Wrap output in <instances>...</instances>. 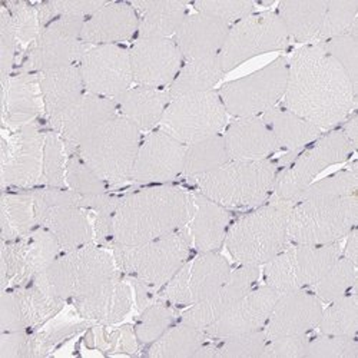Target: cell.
Wrapping results in <instances>:
<instances>
[{"instance_id":"cell-1","label":"cell","mask_w":358,"mask_h":358,"mask_svg":"<svg viewBox=\"0 0 358 358\" xmlns=\"http://www.w3.org/2000/svg\"><path fill=\"white\" fill-rule=\"evenodd\" d=\"M357 95L347 73L320 43L300 48L288 61L284 108L322 132L336 129L355 110Z\"/></svg>"},{"instance_id":"cell-2","label":"cell","mask_w":358,"mask_h":358,"mask_svg":"<svg viewBox=\"0 0 358 358\" xmlns=\"http://www.w3.org/2000/svg\"><path fill=\"white\" fill-rule=\"evenodd\" d=\"M194 195L182 188L159 185L119 199L115 243L141 245L185 228L194 215Z\"/></svg>"},{"instance_id":"cell-3","label":"cell","mask_w":358,"mask_h":358,"mask_svg":"<svg viewBox=\"0 0 358 358\" xmlns=\"http://www.w3.org/2000/svg\"><path fill=\"white\" fill-rule=\"evenodd\" d=\"M292 203L270 198L264 205L235 221L225 245L240 265H265L288 244V217Z\"/></svg>"},{"instance_id":"cell-4","label":"cell","mask_w":358,"mask_h":358,"mask_svg":"<svg viewBox=\"0 0 358 358\" xmlns=\"http://www.w3.org/2000/svg\"><path fill=\"white\" fill-rule=\"evenodd\" d=\"M278 175L277 162L228 161L221 168L194 179L199 194L227 210H255L270 199Z\"/></svg>"},{"instance_id":"cell-5","label":"cell","mask_w":358,"mask_h":358,"mask_svg":"<svg viewBox=\"0 0 358 358\" xmlns=\"http://www.w3.org/2000/svg\"><path fill=\"white\" fill-rule=\"evenodd\" d=\"M121 274L110 250L89 244L62 252L32 284L61 300H76L106 280Z\"/></svg>"},{"instance_id":"cell-6","label":"cell","mask_w":358,"mask_h":358,"mask_svg":"<svg viewBox=\"0 0 358 358\" xmlns=\"http://www.w3.org/2000/svg\"><path fill=\"white\" fill-rule=\"evenodd\" d=\"M192 240L182 228L141 245L113 244L109 250L119 273L135 277L154 289L164 288L191 254Z\"/></svg>"},{"instance_id":"cell-7","label":"cell","mask_w":358,"mask_h":358,"mask_svg":"<svg viewBox=\"0 0 358 358\" xmlns=\"http://www.w3.org/2000/svg\"><path fill=\"white\" fill-rule=\"evenodd\" d=\"M141 142V131L117 115L79 148L78 155L105 184L121 185L131 181Z\"/></svg>"},{"instance_id":"cell-8","label":"cell","mask_w":358,"mask_h":358,"mask_svg":"<svg viewBox=\"0 0 358 358\" xmlns=\"http://www.w3.org/2000/svg\"><path fill=\"white\" fill-rule=\"evenodd\" d=\"M358 221V196L296 202L288 217L289 244L328 245L341 241Z\"/></svg>"},{"instance_id":"cell-9","label":"cell","mask_w":358,"mask_h":358,"mask_svg":"<svg viewBox=\"0 0 358 358\" xmlns=\"http://www.w3.org/2000/svg\"><path fill=\"white\" fill-rule=\"evenodd\" d=\"M34 202L38 227L53 234L62 252L95 244L91 215L78 194L68 188H41L34 191Z\"/></svg>"},{"instance_id":"cell-10","label":"cell","mask_w":358,"mask_h":358,"mask_svg":"<svg viewBox=\"0 0 358 358\" xmlns=\"http://www.w3.org/2000/svg\"><path fill=\"white\" fill-rule=\"evenodd\" d=\"M341 244L304 245L288 244L264 265L265 285L287 294L311 288L340 257Z\"/></svg>"},{"instance_id":"cell-11","label":"cell","mask_w":358,"mask_h":358,"mask_svg":"<svg viewBox=\"0 0 358 358\" xmlns=\"http://www.w3.org/2000/svg\"><path fill=\"white\" fill-rule=\"evenodd\" d=\"M352 152L354 149L340 129L322 134L308 149H303L288 168L278 172L270 198L295 205L317 175L328 166L347 161Z\"/></svg>"},{"instance_id":"cell-12","label":"cell","mask_w":358,"mask_h":358,"mask_svg":"<svg viewBox=\"0 0 358 358\" xmlns=\"http://www.w3.org/2000/svg\"><path fill=\"white\" fill-rule=\"evenodd\" d=\"M288 59L284 56L244 78L231 80L218 91L227 113L234 117L261 116L284 98Z\"/></svg>"},{"instance_id":"cell-13","label":"cell","mask_w":358,"mask_h":358,"mask_svg":"<svg viewBox=\"0 0 358 358\" xmlns=\"http://www.w3.org/2000/svg\"><path fill=\"white\" fill-rule=\"evenodd\" d=\"M227 122L228 113L218 91H210L172 99L161 119L159 129L187 146L221 135Z\"/></svg>"},{"instance_id":"cell-14","label":"cell","mask_w":358,"mask_h":358,"mask_svg":"<svg viewBox=\"0 0 358 358\" xmlns=\"http://www.w3.org/2000/svg\"><path fill=\"white\" fill-rule=\"evenodd\" d=\"M288 43L287 29L277 13H251L229 27L220 52L224 72H231L251 57L282 50Z\"/></svg>"},{"instance_id":"cell-15","label":"cell","mask_w":358,"mask_h":358,"mask_svg":"<svg viewBox=\"0 0 358 358\" xmlns=\"http://www.w3.org/2000/svg\"><path fill=\"white\" fill-rule=\"evenodd\" d=\"M62 254L57 240L48 229L36 227L16 241L2 243L0 250V287H24L32 284Z\"/></svg>"},{"instance_id":"cell-16","label":"cell","mask_w":358,"mask_h":358,"mask_svg":"<svg viewBox=\"0 0 358 358\" xmlns=\"http://www.w3.org/2000/svg\"><path fill=\"white\" fill-rule=\"evenodd\" d=\"M83 23V19L57 17L45 26L29 48L22 72L41 73L78 65L91 48L80 39Z\"/></svg>"},{"instance_id":"cell-17","label":"cell","mask_w":358,"mask_h":358,"mask_svg":"<svg viewBox=\"0 0 358 358\" xmlns=\"http://www.w3.org/2000/svg\"><path fill=\"white\" fill-rule=\"evenodd\" d=\"M85 91L116 101L134 83L129 49L119 45L91 46L78 64Z\"/></svg>"},{"instance_id":"cell-18","label":"cell","mask_w":358,"mask_h":358,"mask_svg":"<svg viewBox=\"0 0 358 358\" xmlns=\"http://www.w3.org/2000/svg\"><path fill=\"white\" fill-rule=\"evenodd\" d=\"M231 265L220 252H198L164 287L161 298L175 306L191 307L211 295L231 274Z\"/></svg>"},{"instance_id":"cell-19","label":"cell","mask_w":358,"mask_h":358,"mask_svg":"<svg viewBox=\"0 0 358 358\" xmlns=\"http://www.w3.org/2000/svg\"><path fill=\"white\" fill-rule=\"evenodd\" d=\"M45 134L36 124L27 125L2 138L0 146V181L2 187L34 188L41 185Z\"/></svg>"},{"instance_id":"cell-20","label":"cell","mask_w":358,"mask_h":358,"mask_svg":"<svg viewBox=\"0 0 358 358\" xmlns=\"http://www.w3.org/2000/svg\"><path fill=\"white\" fill-rule=\"evenodd\" d=\"M65 300L46 294L35 284L12 287L0 298V331H27L61 313Z\"/></svg>"},{"instance_id":"cell-21","label":"cell","mask_w":358,"mask_h":358,"mask_svg":"<svg viewBox=\"0 0 358 358\" xmlns=\"http://www.w3.org/2000/svg\"><path fill=\"white\" fill-rule=\"evenodd\" d=\"M185 145L164 131H151L141 142L131 181L166 184L184 171Z\"/></svg>"},{"instance_id":"cell-22","label":"cell","mask_w":358,"mask_h":358,"mask_svg":"<svg viewBox=\"0 0 358 358\" xmlns=\"http://www.w3.org/2000/svg\"><path fill=\"white\" fill-rule=\"evenodd\" d=\"M117 115L115 101L86 92L65 113L50 121L49 127L61 136L66 154L71 155L78 154L89 138Z\"/></svg>"},{"instance_id":"cell-23","label":"cell","mask_w":358,"mask_h":358,"mask_svg":"<svg viewBox=\"0 0 358 358\" xmlns=\"http://www.w3.org/2000/svg\"><path fill=\"white\" fill-rule=\"evenodd\" d=\"M134 83L165 89L178 75L184 57L173 39H139L129 49Z\"/></svg>"},{"instance_id":"cell-24","label":"cell","mask_w":358,"mask_h":358,"mask_svg":"<svg viewBox=\"0 0 358 358\" xmlns=\"http://www.w3.org/2000/svg\"><path fill=\"white\" fill-rule=\"evenodd\" d=\"M280 294L268 285L252 288L241 296L221 318L205 328V334L224 340L231 336L262 330Z\"/></svg>"},{"instance_id":"cell-25","label":"cell","mask_w":358,"mask_h":358,"mask_svg":"<svg viewBox=\"0 0 358 358\" xmlns=\"http://www.w3.org/2000/svg\"><path fill=\"white\" fill-rule=\"evenodd\" d=\"M322 310V303L311 291L281 294L262 331L266 340L308 334L317 328Z\"/></svg>"},{"instance_id":"cell-26","label":"cell","mask_w":358,"mask_h":358,"mask_svg":"<svg viewBox=\"0 0 358 358\" xmlns=\"http://www.w3.org/2000/svg\"><path fill=\"white\" fill-rule=\"evenodd\" d=\"M259 274V266L255 265H240L235 268L211 295H208L203 301L191 306L182 314V322L205 331V328L213 325L241 296L254 288Z\"/></svg>"},{"instance_id":"cell-27","label":"cell","mask_w":358,"mask_h":358,"mask_svg":"<svg viewBox=\"0 0 358 358\" xmlns=\"http://www.w3.org/2000/svg\"><path fill=\"white\" fill-rule=\"evenodd\" d=\"M72 303L85 321L112 325L122 321L131 311L134 292L127 277L117 274Z\"/></svg>"},{"instance_id":"cell-28","label":"cell","mask_w":358,"mask_h":358,"mask_svg":"<svg viewBox=\"0 0 358 358\" xmlns=\"http://www.w3.org/2000/svg\"><path fill=\"white\" fill-rule=\"evenodd\" d=\"M43 112L38 73L20 72L2 82V121L12 132L35 124Z\"/></svg>"},{"instance_id":"cell-29","label":"cell","mask_w":358,"mask_h":358,"mask_svg":"<svg viewBox=\"0 0 358 358\" xmlns=\"http://www.w3.org/2000/svg\"><path fill=\"white\" fill-rule=\"evenodd\" d=\"M138 26L139 17L131 3H106L85 20L80 39L87 46L117 45L132 39Z\"/></svg>"},{"instance_id":"cell-30","label":"cell","mask_w":358,"mask_h":358,"mask_svg":"<svg viewBox=\"0 0 358 358\" xmlns=\"http://www.w3.org/2000/svg\"><path fill=\"white\" fill-rule=\"evenodd\" d=\"M229 161H264L280 146L261 116L235 117L222 135Z\"/></svg>"},{"instance_id":"cell-31","label":"cell","mask_w":358,"mask_h":358,"mask_svg":"<svg viewBox=\"0 0 358 358\" xmlns=\"http://www.w3.org/2000/svg\"><path fill=\"white\" fill-rule=\"evenodd\" d=\"M229 27L231 26L214 17L196 12L187 15L172 39L181 52L184 61L220 55Z\"/></svg>"},{"instance_id":"cell-32","label":"cell","mask_w":358,"mask_h":358,"mask_svg":"<svg viewBox=\"0 0 358 358\" xmlns=\"http://www.w3.org/2000/svg\"><path fill=\"white\" fill-rule=\"evenodd\" d=\"M194 195V215L187 225L192 245L198 252H218L225 244L231 214L227 208L202 194Z\"/></svg>"},{"instance_id":"cell-33","label":"cell","mask_w":358,"mask_h":358,"mask_svg":"<svg viewBox=\"0 0 358 358\" xmlns=\"http://www.w3.org/2000/svg\"><path fill=\"white\" fill-rule=\"evenodd\" d=\"M38 80L48 122L65 113L86 94L78 65L41 72Z\"/></svg>"},{"instance_id":"cell-34","label":"cell","mask_w":358,"mask_h":358,"mask_svg":"<svg viewBox=\"0 0 358 358\" xmlns=\"http://www.w3.org/2000/svg\"><path fill=\"white\" fill-rule=\"evenodd\" d=\"M115 102L117 113L142 132L159 127L171 99L166 89L136 85Z\"/></svg>"},{"instance_id":"cell-35","label":"cell","mask_w":358,"mask_h":358,"mask_svg":"<svg viewBox=\"0 0 358 358\" xmlns=\"http://www.w3.org/2000/svg\"><path fill=\"white\" fill-rule=\"evenodd\" d=\"M139 17V39H172L187 17V5L182 2H132Z\"/></svg>"},{"instance_id":"cell-36","label":"cell","mask_w":358,"mask_h":358,"mask_svg":"<svg viewBox=\"0 0 358 358\" xmlns=\"http://www.w3.org/2000/svg\"><path fill=\"white\" fill-rule=\"evenodd\" d=\"M224 75L220 55L188 59L166 89L169 99L214 91Z\"/></svg>"},{"instance_id":"cell-37","label":"cell","mask_w":358,"mask_h":358,"mask_svg":"<svg viewBox=\"0 0 358 358\" xmlns=\"http://www.w3.org/2000/svg\"><path fill=\"white\" fill-rule=\"evenodd\" d=\"M261 119L274 135L280 149L287 152L303 151L324 134L304 117L278 105L261 115Z\"/></svg>"},{"instance_id":"cell-38","label":"cell","mask_w":358,"mask_h":358,"mask_svg":"<svg viewBox=\"0 0 358 358\" xmlns=\"http://www.w3.org/2000/svg\"><path fill=\"white\" fill-rule=\"evenodd\" d=\"M38 227L34 192L3 194L0 199V236L2 243L16 241Z\"/></svg>"},{"instance_id":"cell-39","label":"cell","mask_w":358,"mask_h":358,"mask_svg":"<svg viewBox=\"0 0 358 358\" xmlns=\"http://www.w3.org/2000/svg\"><path fill=\"white\" fill-rule=\"evenodd\" d=\"M327 2H281L278 17L295 42L314 43L322 24Z\"/></svg>"},{"instance_id":"cell-40","label":"cell","mask_w":358,"mask_h":358,"mask_svg":"<svg viewBox=\"0 0 358 358\" xmlns=\"http://www.w3.org/2000/svg\"><path fill=\"white\" fill-rule=\"evenodd\" d=\"M229 161L225 142L222 135H215L211 138H206L185 148V161H184V171L189 181L210 173Z\"/></svg>"},{"instance_id":"cell-41","label":"cell","mask_w":358,"mask_h":358,"mask_svg":"<svg viewBox=\"0 0 358 358\" xmlns=\"http://www.w3.org/2000/svg\"><path fill=\"white\" fill-rule=\"evenodd\" d=\"M206 334L201 328L179 322L172 325L148 351L149 357L175 358V357H194L196 350L205 343Z\"/></svg>"},{"instance_id":"cell-42","label":"cell","mask_w":358,"mask_h":358,"mask_svg":"<svg viewBox=\"0 0 358 358\" xmlns=\"http://www.w3.org/2000/svg\"><path fill=\"white\" fill-rule=\"evenodd\" d=\"M320 334L357 337L358 301L355 294H345L322 310L317 325Z\"/></svg>"},{"instance_id":"cell-43","label":"cell","mask_w":358,"mask_h":358,"mask_svg":"<svg viewBox=\"0 0 358 358\" xmlns=\"http://www.w3.org/2000/svg\"><path fill=\"white\" fill-rule=\"evenodd\" d=\"M355 280L357 265L340 257L310 289L322 304H330L354 289Z\"/></svg>"},{"instance_id":"cell-44","label":"cell","mask_w":358,"mask_h":358,"mask_svg":"<svg viewBox=\"0 0 358 358\" xmlns=\"http://www.w3.org/2000/svg\"><path fill=\"white\" fill-rule=\"evenodd\" d=\"M358 189V169L354 161L347 169L340 171L321 181L313 182L298 199L301 201H331L357 195Z\"/></svg>"},{"instance_id":"cell-45","label":"cell","mask_w":358,"mask_h":358,"mask_svg":"<svg viewBox=\"0 0 358 358\" xmlns=\"http://www.w3.org/2000/svg\"><path fill=\"white\" fill-rule=\"evenodd\" d=\"M66 162H68V154L61 136L53 131L45 132L41 185H43L45 188H61V189L68 188L66 187Z\"/></svg>"},{"instance_id":"cell-46","label":"cell","mask_w":358,"mask_h":358,"mask_svg":"<svg viewBox=\"0 0 358 358\" xmlns=\"http://www.w3.org/2000/svg\"><path fill=\"white\" fill-rule=\"evenodd\" d=\"M139 314L141 317L135 327V336L141 344L151 345L155 343L166 330H169L175 321L173 310L164 303L162 298H157Z\"/></svg>"},{"instance_id":"cell-47","label":"cell","mask_w":358,"mask_h":358,"mask_svg":"<svg viewBox=\"0 0 358 358\" xmlns=\"http://www.w3.org/2000/svg\"><path fill=\"white\" fill-rule=\"evenodd\" d=\"M358 19V2H327L322 24L314 43H324L330 39L347 35Z\"/></svg>"},{"instance_id":"cell-48","label":"cell","mask_w":358,"mask_h":358,"mask_svg":"<svg viewBox=\"0 0 358 358\" xmlns=\"http://www.w3.org/2000/svg\"><path fill=\"white\" fill-rule=\"evenodd\" d=\"M119 199L121 198L103 194L94 198L87 206L89 215H92L91 221L94 228L95 244L108 250L115 243V214Z\"/></svg>"},{"instance_id":"cell-49","label":"cell","mask_w":358,"mask_h":358,"mask_svg":"<svg viewBox=\"0 0 358 358\" xmlns=\"http://www.w3.org/2000/svg\"><path fill=\"white\" fill-rule=\"evenodd\" d=\"M66 187L80 198L106 194V184L78 154L68 155Z\"/></svg>"},{"instance_id":"cell-50","label":"cell","mask_w":358,"mask_h":358,"mask_svg":"<svg viewBox=\"0 0 358 358\" xmlns=\"http://www.w3.org/2000/svg\"><path fill=\"white\" fill-rule=\"evenodd\" d=\"M5 6L10 13L17 43L23 48H31L42 31L36 5L27 2H6Z\"/></svg>"},{"instance_id":"cell-51","label":"cell","mask_w":358,"mask_h":358,"mask_svg":"<svg viewBox=\"0 0 358 358\" xmlns=\"http://www.w3.org/2000/svg\"><path fill=\"white\" fill-rule=\"evenodd\" d=\"M320 45L343 68L358 94V38L347 34Z\"/></svg>"},{"instance_id":"cell-52","label":"cell","mask_w":358,"mask_h":358,"mask_svg":"<svg viewBox=\"0 0 358 358\" xmlns=\"http://www.w3.org/2000/svg\"><path fill=\"white\" fill-rule=\"evenodd\" d=\"M306 357L358 358V341L355 337L320 334L308 341Z\"/></svg>"},{"instance_id":"cell-53","label":"cell","mask_w":358,"mask_h":358,"mask_svg":"<svg viewBox=\"0 0 358 358\" xmlns=\"http://www.w3.org/2000/svg\"><path fill=\"white\" fill-rule=\"evenodd\" d=\"M194 8L198 13L214 17L228 26L254 12L252 2H234V0H201L194 3Z\"/></svg>"},{"instance_id":"cell-54","label":"cell","mask_w":358,"mask_h":358,"mask_svg":"<svg viewBox=\"0 0 358 358\" xmlns=\"http://www.w3.org/2000/svg\"><path fill=\"white\" fill-rule=\"evenodd\" d=\"M265 344L266 337L262 330H258L224 338L220 352L225 358H255L261 357Z\"/></svg>"},{"instance_id":"cell-55","label":"cell","mask_w":358,"mask_h":358,"mask_svg":"<svg viewBox=\"0 0 358 358\" xmlns=\"http://www.w3.org/2000/svg\"><path fill=\"white\" fill-rule=\"evenodd\" d=\"M17 46L10 13L3 5L0 10V82H6L12 76Z\"/></svg>"},{"instance_id":"cell-56","label":"cell","mask_w":358,"mask_h":358,"mask_svg":"<svg viewBox=\"0 0 358 358\" xmlns=\"http://www.w3.org/2000/svg\"><path fill=\"white\" fill-rule=\"evenodd\" d=\"M310 338L304 336H287L266 340L262 358H301L306 357Z\"/></svg>"},{"instance_id":"cell-57","label":"cell","mask_w":358,"mask_h":358,"mask_svg":"<svg viewBox=\"0 0 358 358\" xmlns=\"http://www.w3.org/2000/svg\"><path fill=\"white\" fill-rule=\"evenodd\" d=\"M27 331H5L0 334V358H22Z\"/></svg>"},{"instance_id":"cell-58","label":"cell","mask_w":358,"mask_h":358,"mask_svg":"<svg viewBox=\"0 0 358 358\" xmlns=\"http://www.w3.org/2000/svg\"><path fill=\"white\" fill-rule=\"evenodd\" d=\"M127 280L129 281V284L132 287L134 301H135L139 313L143 311L149 304H152L157 300V296H155L157 289L146 285L145 282H142L141 280H138L135 277H127Z\"/></svg>"},{"instance_id":"cell-59","label":"cell","mask_w":358,"mask_h":358,"mask_svg":"<svg viewBox=\"0 0 358 358\" xmlns=\"http://www.w3.org/2000/svg\"><path fill=\"white\" fill-rule=\"evenodd\" d=\"M340 131L343 132L345 139L350 142L351 148L355 152L358 148V116H357L355 110L343 122V127L340 128Z\"/></svg>"},{"instance_id":"cell-60","label":"cell","mask_w":358,"mask_h":358,"mask_svg":"<svg viewBox=\"0 0 358 358\" xmlns=\"http://www.w3.org/2000/svg\"><path fill=\"white\" fill-rule=\"evenodd\" d=\"M347 243L344 245V250H341V257L347 258L352 264L357 265L358 262V231L354 228L347 236Z\"/></svg>"},{"instance_id":"cell-61","label":"cell","mask_w":358,"mask_h":358,"mask_svg":"<svg viewBox=\"0 0 358 358\" xmlns=\"http://www.w3.org/2000/svg\"><path fill=\"white\" fill-rule=\"evenodd\" d=\"M194 357L198 358H221V352H220V345L215 344H202L196 352L194 354Z\"/></svg>"}]
</instances>
